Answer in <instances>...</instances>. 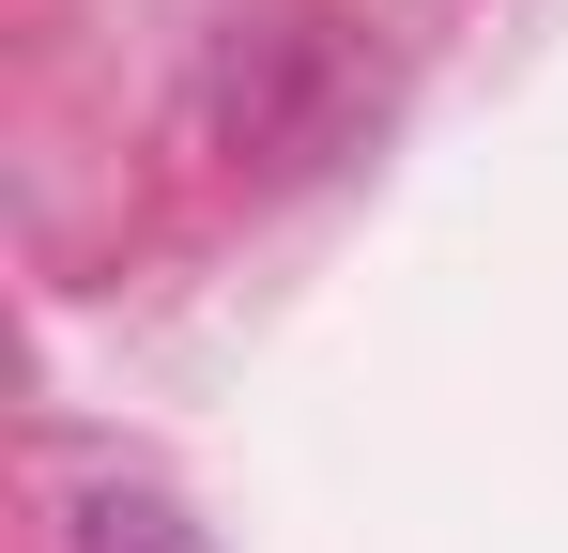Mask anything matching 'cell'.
I'll use <instances>...</instances> for the list:
<instances>
[{
	"mask_svg": "<svg viewBox=\"0 0 568 553\" xmlns=\"http://www.w3.org/2000/svg\"><path fill=\"white\" fill-rule=\"evenodd\" d=\"M323 78H338V47L323 31H231L215 47V78H200V123L231 139V154H277V139H307V108H323Z\"/></svg>",
	"mask_w": 568,
	"mask_h": 553,
	"instance_id": "cell-1",
	"label": "cell"
},
{
	"mask_svg": "<svg viewBox=\"0 0 568 553\" xmlns=\"http://www.w3.org/2000/svg\"><path fill=\"white\" fill-rule=\"evenodd\" d=\"M62 553H215V539H200L185 492H154V476H78L62 492Z\"/></svg>",
	"mask_w": 568,
	"mask_h": 553,
	"instance_id": "cell-2",
	"label": "cell"
}]
</instances>
